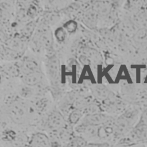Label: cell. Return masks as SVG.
<instances>
[{
  "mask_svg": "<svg viewBox=\"0 0 147 147\" xmlns=\"http://www.w3.org/2000/svg\"><path fill=\"white\" fill-rule=\"evenodd\" d=\"M141 118L144 120V122L147 125V109L145 110L141 116Z\"/></svg>",
  "mask_w": 147,
  "mask_h": 147,
  "instance_id": "24",
  "label": "cell"
},
{
  "mask_svg": "<svg viewBox=\"0 0 147 147\" xmlns=\"http://www.w3.org/2000/svg\"><path fill=\"white\" fill-rule=\"evenodd\" d=\"M7 112L13 122L17 125H22L27 120L29 110L24 102L15 100L8 105Z\"/></svg>",
  "mask_w": 147,
  "mask_h": 147,
  "instance_id": "2",
  "label": "cell"
},
{
  "mask_svg": "<svg viewBox=\"0 0 147 147\" xmlns=\"http://www.w3.org/2000/svg\"><path fill=\"white\" fill-rule=\"evenodd\" d=\"M132 147H147V146L145 144H138V145H135V146H132Z\"/></svg>",
  "mask_w": 147,
  "mask_h": 147,
  "instance_id": "26",
  "label": "cell"
},
{
  "mask_svg": "<svg viewBox=\"0 0 147 147\" xmlns=\"http://www.w3.org/2000/svg\"><path fill=\"white\" fill-rule=\"evenodd\" d=\"M114 119V118L110 115L100 112L92 115H84L79 123L86 125L99 126L108 123Z\"/></svg>",
  "mask_w": 147,
  "mask_h": 147,
  "instance_id": "4",
  "label": "cell"
},
{
  "mask_svg": "<svg viewBox=\"0 0 147 147\" xmlns=\"http://www.w3.org/2000/svg\"><path fill=\"white\" fill-rule=\"evenodd\" d=\"M108 147H122V146L118 145L116 143H113V144H110Z\"/></svg>",
  "mask_w": 147,
  "mask_h": 147,
  "instance_id": "25",
  "label": "cell"
},
{
  "mask_svg": "<svg viewBox=\"0 0 147 147\" xmlns=\"http://www.w3.org/2000/svg\"><path fill=\"white\" fill-rule=\"evenodd\" d=\"M110 144L106 142H88L84 147H108Z\"/></svg>",
  "mask_w": 147,
  "mask_h": 147,
  "instance_id": "22",
  "label": "cell"
},
{
  "mask_svg": "<svg viewBox=\"0 0 147 147\" xmlns=\"http://www.w3.org/2000/svg\"><path fill=\"white\" fill-rule=\"evenodd\" d=\"M54 36L59 43H63L66 39L67 32L63 27H58L55 30Z\"/></svg>",
  "mask_w": 147,
  "mask_h": 147,
  "instance_id": "19",
  "label": "cell"
},
{
  "mask_svg": "<svg viewBox=\"0 0 147 147\" xmlns=\"http://www.w3.org/2000/svg\"><path fill=\"white\" fill-rule=\"evenodd\" d=\"M79 61L80 62V63L83 65H89L90 63V59H88V58L85 55H82L79 56Z\"/></svg>",
  "mask_w": 147,
  "mask_h": 147,
  "instance_id": "23",
  "label": "cell"
},
{
  "mask_svg": "<svg viewBox=\"0 0 147 147\" xmlns=\"http://www.w3.org/2000/svg\"><path fill=\"white\" fill-rule=\"evenodd\" d=\"M21 73L23 76L40 71L38 63L32 59H24L18 65Z\"/></svg>",
  "mask_w": 147,
  "mask_h": 147,
  "instance_id": "7",
  "label": "cell"
},
{
  "mask_svg": "<svg viewBox=\"0 0 147 147\" xmlns=\"http://www.w3.org/2000/svg\"><path fill=\"white\" fill-rule=\"evenodd\" d=\"M4 72L9 76L17 77L21 73L18 65H8L4 66Z\"/></svg>",
  "mask_w": 147,
  "mask_h": 147,
  "instance_id": "18",
  "label": "cell"
},
{
  "mask_svg": "<svg viewBox=\"0 0 147 147\" xmlns=\"http://www.w3.org/2000/svg\"><path fill=\"white\" fill-rule=\"evenodd\" d=\"M6 46L16 51H21L24 46V42L21 38L15 37L6 42Z\"/></svg>",
  "mask_w": 147,
  "mask_h": 147,
  "instance_id": "15",
  "label": "cell"
},
{
  "mask_svg": "<svg viewBox=\"0 0 147 147\" xmlns=\"http://www.w3.org/2000/svg\"><path fill=\"white\" fill-rule=\"evenodd\" d=\"M22 52L11 49L6 46H1V57L2 59L6 61H14L20 58Z\"/></svg>",
  "mask_w": 147,
  "mask_h": 147,
  "instance_id": "10",
  "label": "cell"
},
{
  "mask_svg": "<svg viewBox=\"0 0 147 147\" xmlns=\"http://www.w3.org/2000/svg\"><path fill=\"white\" fill-rule=\"evenodd\" d=\"M133 39L138 44L147 43V27L139 29L133 35Z\"/></svg>",
  "mask_w": 147,
  "mask_h": 147,
  "instance_id": "13",
  "label": "cell"
},
{
  "mask_svg": "<svg viewBox=\"0 0 147 147\" xmlns=\"http://www.w3.org/2000/svg\"><path fill=\"white\" fill-rule=\"evenodd\" d=\"M47 71L50 79L53 81L57 78L60 72V63L56 56H51L47 64Z\"/></svg>",
  "mask_w": 147,
  "mask_h": 147,
  "instance_id": "6",
  "label": "cell"
},
{
  "mask_svg": "<svg viewBox=\"0 0 147 147\" xmlns=\"http://www.w3.org/2000/svg\"><path fill=\"white\" fill-rule=\"evenodd\" d=\"M94 9L97 13L106 14L108 11V6L105 3H100L96 4Z\"/></svg>",
  "mask_w": 147,
  "mask_h": 147,
  "instance_id": "21",
  "label": "cell"
},
{
  "mask_svg": "<svg viewBox=\"0 0 147 147\" xmlns=\"http://www.w3.org/2000/svg\"><path fill=\"white\" fill-rule=\"evenodd\" d=\"M35 22L34 21H31L26 24L21 30L22 36L24 38L30 37L35 28Z\"/></svg>",
  "mask_w": 147,
  "mask_h": 147,
  "instance_id": "17",
  "label": "cell"
},
{
  "mask_svg": "<svg viewBox=\"0 0 147 147\" xmlns=\"http://www.w3.org/2000/svg\"><path fill=\"white\" fill-rule=\"evenodd\" d=\"M82 111L84 115H92L95 114L102 112L101 107H100V105L95 103H91V104L88 105L86 108H84Z\"/></svg>",
  "mask_w": 147,
  "mask_h": 147,
  "instance_id": "16",
  "label": "cell"
},
{
  "mask_svg": "<svg viewBox=\"0 0 147 147\" xmlns=\"http://www.w3.org/2000/svg\"><path fill=\"white\" fill-rule=\"evenodd\" d=\"M63 27L65 29L67 32L69 33H73L77 30L78 24L75 20H69L64 24Z\"/></svg>",
  "mask_w": 147,
  "mask_h": 147,
  "instance_id": "20",
  "label": "cell"
},
{
  "mask_svg": "<svg viewBox=\"0 0 147 147\" xmlns=\"http://www.w3.org/2000/svg\"><path fill=\"white\" fill-rule=\"evenodd\" d=\"M44 76L40 71H37L27 75H24L22 77V81L28 86H32L41 83L44 80Z\"/></svg>",
  "mask_w": 147,
  "mask_h": 147,
  "instance_id": "8",
  "label": "cell"
},
{
  "mask_svg": "<svg viewBox=\"0 0 147 147\" xmlns=\"http://www.w3.org/2000/svg\"><path fill=\"white\" fill-rule=\"evenodd\" d=\"M83 111L79 109H74L68 115V120L71 125H78L83 117Z\"/></svg>",
  "mask_w": 147,
  "mask_h": 147,
  "instance_id": "14",
  "label": "cell"
},
{
  "mask_svg": "<svg viewBox=\"0 0 147 147\" xmlns=\"http://www.w3.org/2000/svg\"><path fill=\"white\" fill-rule=\"evenodd\" d=\"M98 13L94 9H88L83 14L82 20L84 24L89 28L94 29L97 23Z\"/></svg>",
  "mask_w": 147,
  "mask_h": 147,
  "instance_id": "9",
  "label": "cell"
},
{
  "mask_svg": "<svg viewBox=\"0 0 147 147\" xmlns=\"http://www.w3.org/2000/svg\"><path fill=\"white\" fill-rule=\"evenodd\" d=\"M137 115V110H128L115 119L113 143H116L118 140L131 131L135 125Z\"/></svg>",
  "mask_w": 147,
  "mask_h": 147,
  "instance_id": "1",
  "label": "cell"
},
{
  "mask_svg": "<svg viewBox=\"0 0 147 147\" xmlns=\"http://www.w3.org/2000/svg\"><path fill=\"white\" fill-rule=\"evenodd\" d=\"M92 93L97 99L105 100L109 98L110 91L105 86L103 85H97L92 88Z\"/></svg>",
  "mask_w": 147,
  "mask_h": 147,
  "instance_id": "11",
  "label": "cell"
},
{
  "mask_svg": "<svg viewBox=\"0 0 147 147\" xmlns=\"http://www.w3.org/2000/svg\"><path fill=\"white\" fill-rule=\"evenodd\" d=\"M37 43L40 47L48 48L52 43V36L51 32L45 31L42 32L37 39Z\"/></svg>",
  "mask_w": 147,
  "mask_h": 147,
  "instance_id": "12",
  "label": "cell"
},
{
  "mask_svg": "<svg viewBox=\"0 0 147 147\" xmlns=\"http://www.w3.org/2000/svg\"><path fill=\"white\" fill-rule=\"evenodd\" d=\"M64 125V118L63 115L57 110L52 111L48 115L45 122V126L52 130L61 129Z\"/></svg>",
  "mask_w": 147,
  "mask_h": 147,
  "instance_id": "5",
  "label": "cell"
},
{
  "mask_svg": "<svg viewBox=\"0 0 147 147\" xmlns=\"http://www.w3.org/2000/svg\"><path fill=\"white\" fill-rule=\"evenodd\" d=\"M133 143L134 146L138 144H147V125L141 118L131 131L126 134Z\"/></svg>",
  "mask_w": 147,
  "mask_h": 147,
  "instance_id": "3",
  "label": "cell"
}]
</instances>
